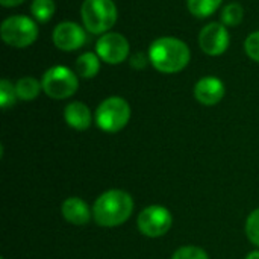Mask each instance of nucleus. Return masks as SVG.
<instances>
[{"mask_svg":"<svg viewBox=\"0 0 259 259\" xmlns=\"http://www.w3.org/2000/svg\"><path fill=\"white\" fill-rule=\"evenodd\" d=\"M24 0H0V5L5 8H12V6H18L21 5Z\"/></svg>","mask_w":259,"mask_h":259,"instance_id":"nucleus-24","label":"nucleus"},{"mask_svg":"<svg viewBox=\"0 0 259 259\" xmlns=\"http://www.w3.org/2000/svg\"><path fill=\"white\" fill-rule=\"evenodd\" d=\"M171 259H209V255L199 246H182L173 253Z\"/></svg>","mask_w":259,"mask_h":259,"instance_id":"nucleus-21","label":"nucleus"},{"mask_svg":"<svg viewBox=\"0 0 259 259\" xmlns=\"http://www.w3.org/2000/svg\"><path fill=\"white\" fill-rule=\"evenodd\" d=\"M42 91L55 99V100H62L71 97L77 88H79V80L74 71H71L68 67L64 65H55L49 68L41 80Z\"/></svg>","mask_w":259,"mask_h":259,"instance_id":"nucleus-5","label":"nucleus"},{"mask_svg":"<svg viewBox=\"0 0 259 259\" xmlns=\"http://www.w3.org/2000/svg\"><path fill=\"white\" fill-rule=\"evenodd\" d=\"M56 5L53 0H33L30 5L32 15L39 23H47L55 14Z\"/></svg>","mask_w":259,"mask_h":259,"instance_id":"nucleus-17","label":"nucleus"},{"mask_svg":"<svg viewBox=\"0 0 259 259\" xmlns=\"http://www.w3.org/2000/svg\"><path fill=\"white\" fill-rule=\"evenodd\" d=\"M246 259H259V250H253V252H250Z\"/></svg>","mask_w":259,"mask_h":259,"instance_id":"nucleus-25","label":"nucleus"},{"mask_svg":"<svg viewBox=\"0 0 259 259\" xmlns=\"http://www.w3.org/2000/svg\"><path fill=\"white\" fill-rule=\"evenodd\" d=\"M61 212H62V217L70 225H74V226H85L93 219V209H90L85 200L76 196L68 197L62 202Z\"/></svg>","mask_w":259,"mask_h":259,"instance_id":"nucleus-12","label":"nucleus"},{"mask_svg":"<svg viewBox=\"0 0 259 259\" xmlns=\"http://www.w3.org/2000/svg\"><path fill=\"white\" fill-rule=\"evenodd\" d=\"M244 49H246V53L249 55L250 59L259 62V30L258 32H252L246 38Z\"/></svg>","mask_w":259,"mask_h":259,"instance_id":"nucleus-22","label":"nucleus"},{"mask_svg":"<svg viewBox=\"0 0 259 259\" xmlns=\"http://www.w3.org/2000/svg\"><path fill=\"white\" fill-rule=\"evenodd\" d=\"M0 259H5V258H0Z\"/></svg>","mask_w":259,"mask_h":259,"instance_id":"nucleus-26","label":"nucleus"},{"mask_svg":"<svg viewBox=\"0 0 259 259\" xmlns=\"http://www.w3.org/2000/svg\"><path fill=\"white\" fill-rule=\"evenodd\" d=\"M42 90V85L33 79V77H21L17 80L15 83V91H17V97L20 100L24 102H30L33 99H36L39 96V91Z\"/></svg>","mask_w":259,"mask_h":259,"instance_id":"nucleus-15","label":"nucleus"},{"mask_svg":"<svg viewBox=\"0 0 259 259\" xmlns=\"http://www.w3.org/2000/svg\"><path fill=\"white\" fill-rule=\"evenodd\" d=\"M137 226L144 237L159 238L164 237L171 229L173 215L165 206L150 205L138 214Z\"/></svg>","mask_w":259,"mask_h":259,"instance_id":"nucleus-7","label":"nucleus"},{"mask_svg":"<svg viewBox=\"0 0 259 259\" xmlns=\"http://www.w3.org/2000/svg\"><path fill=\"white\" fill-rule=\"evenodd\" d=\"M244 9L240 3H229L222 12V23L225 26H238L243 21Z\"/></svg>","mask_w":259,"mask_h":259,"instance_id":"nucleus-18","label":"nucleus"},{"mask_svg":"<svg viewBox=\"0 0 259 259\" xmlns=\"http://www.w3.org/2000/svg\"><path fill=\"white\" fill-rule=\"evenodd\" d=\"M17 91L15 85H12L8 79L0 80V106L2 109H9L17 102Z\"/></svg>","mask_w":259,"mask_h":259,"instance_id":"nucleus-19","label":"nucleus"},{"mask_svg":"<svg viewBox=\"0 0 259 259\" xmlns=\"http://www.w3.org/2000/svg\"><path fill=\"white\" fill-rule=\"evenodd\" d=\"M96 53L106 64H121L129 56V42L117 32H106L97 39Z\"/></svg>","mask_w":259,"mask_h":259,"instance_id":"nucleus-8","label":"nucleus"},{"mask_svg":"<svg viewBox=\"0 0 259 259\" xmlns=\"http://www.w3.org/2000/svg\"><path fill=\"white\" fill-rule=\"evenodd\" d=\"M200 49L209 56H219L229 47V32L223 23L206 24L199 35Z\"/></svg>","mask_w":259,"mask_h":259,"instance_id":"nucleus-9","label":"nucleus"},{"mask_svg":"<svg viewBox=\"0 0 259 259\" xmlns=\"http://www.w3.org/2000/svg\"><path fill=\"white\" fill-rule=\"evenodd\" d=\"M225 85L219 77L206 76L202 77L194 87V97L205 106H214L225 97Z\"/></svg>","mask_w":259,"mask_h":259,"instance_id":"nucleus-11","label":"nucleus"},{"mask_svg":"<svg viewBox=\"0 0 259 259\" xmlns=\"http://www.w3.org/2000/svg\"><path fill=\"white\" fill-rule=\"evenodd\" d=\"M2 38L8 46L24 49L33 44L38 38L36 23L26 15H12L2 23Z\"/></svg>","mask_w":259,"mask_h":259,"instance_id":"nucleus-6","label":"nucleus"},{"mask_svg":"<svg viewBox=\"0 0 259 259\" xmlns=\"http://www.w3.org/2000/svg\"><path fill=\"white\" fill-rule=\"evenodd\" d=\"M80 17L90 33H106L117 21V6L112 0H83Z\"/></svg>","mask_w":259,"mask_h":259,"instance_id":"nucleus-3","label":"nucleus"},{"mask_svg":"<svg viewBox=\"0 0 259 259\" xmlns=\"http://www.w3.org/2000/svg\"><path fill=\"white\" fill-rule=\"evenodd\" d=\"M223 0H188L190 12L197 18H206L212 15Z\"/></svg>","mask_w":259,"mask_h":259,"instance_id":"nucleus-16","label":"nucleus"},{"mask_svg":"<svg viewBox=\"0 0 259 259\" xmlns=\"http://www.w3.org/2000/svg\"><path fill=\"white\" fill-rule=\"evenodd\" d=\"M100 70V58L97 53L85 52L76 61V73L83 79L94 77Z\"/></svg>","mask_w":259,"mask_h":259,"instance_id":"nucleus-14","label":"nucleus"},{"mask_svg":"<svg viewBox=\"0 0 259 259\" xmlns=\"http://www.w3.org/2000/svg\"><path fill=\"white\" fill-rule=\"evenodd\" d=\"M246 235L253 246L259 247V208L253 209L246 220Z\"/></svg>","mask_w":259,"mask_h":259,"instance_id":"nucleus-20","label":"nucleus"},{"mask_svg":"<svg viewBox=\"0 0 259 259\" xmlns=\"http://www.w3.org/2000/svg\"><path fill=\"white\" fill-rule=\"evenodd\" d=\"M53 42L64 52L77 50L85 42V30L73 21L59 23L53 30Z\"/></svg>","mask_w":259,"mask_h":259,"instance_id":"nucleus-10","label":"nucleus"},{"mask_svg":"<svg viewBox=\"0 0 259 259\" xmlns=\"http://www.w3.org/2000/svg\"><path fill=\"white\" fill-rule=\"evenodd\" d=\"M64 118L71 129L87 131L93 123V115L90 108L82 102H71L64 109Z\"/></svg>","mask_w":259,"mask_h":259,"instance_id":"nucleus-13","label":"nucleus"},{"mask_svg":"<svg viewBox=\"0 0 259 259\" xmlns=\"http://www.w3.org/2000/svg\"><path fill=\"white\" fill-rule=\"evenodd\" d=\"M191 58L190 47L179 38L162 36L152 42L149 49V61L152 65L165 74L182 71Z\"/></svg>","mask_w":259,"mask_h":259,"instance_id":"nucleus-2","label":"nucleus"},{"mask_svg":"<svg viewBox=\"0 0 259 259\" xmlns=\"http://www.w3.org/2000/svg\"><path fill=\"white\" fill-rule=\"evenodd\" d=\"M135 203L132 196L123 190H108L102 193L93 205V219L102 228H117L126 223Z\"/></svg>","mask_w":259,"mask_h":259,"instance_id":"nucleus-1","label":"nucleus"},{"mask_svg":"<svg viewBox=\"0 0 259 259\" xmlns=\"http://www.w3.org/2000/svg\"><path fill=\"white\" fill-rule=\"evenodd\" d=\"M94 120L103 132H120L131 120V106L123 97H108L97 106Z\"/></svg>","mask_w":259,"mask_h":259,"instance_id":"nucleus-4","label":"nucleus"},{"mask_svg":"<svg viewBox=\"0 0 259 259\" xmlns=\"http://www.w3.org/2000/svg\"><path fill=\"white\" fill-rule=\"evenodd\" d=\"M147 59L149 58H146L144 53H135L132 56V59H131V65L134 68H137V70H141V68H144L147 65Z\"/></svg>","mask_w":259,"mask_h":259,"instance_id":"nucleus-23","label":"nucleus"}]
</instances>
